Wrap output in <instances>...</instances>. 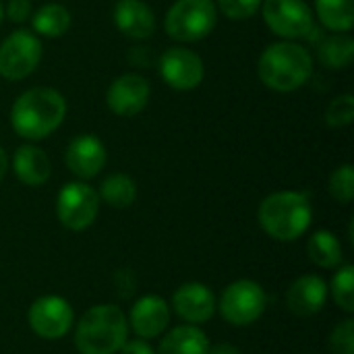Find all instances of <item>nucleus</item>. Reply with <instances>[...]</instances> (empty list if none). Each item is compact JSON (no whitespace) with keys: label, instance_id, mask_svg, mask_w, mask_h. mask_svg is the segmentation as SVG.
Returning a JSON list of instances; mask_svg holds the SVG:
<instances>
[{"label":"nucleus","instance_id":"obj_1","mask_svg":"<svg viewBox=\"0 0 354 354\" xmlns=\"http://www.w3.org/2000/svg\"><path fill=\"white\" fill-rule=\"evenodd\" d=\"M66 116V102L62 93L52 87H33L21 93L10 110V124L15 133L29 141L46 139L54 133Z\"/></svg>","mask_w":354,"mask_h":354},{"label":"nucleus","instance_id":"obj_2","mask_svg":"<svg viewBox=\"0 0 354 354\" xmlns=\"http://www.w3.org/2000/svg\"><path fill=\"white\" fill-rule=\"evenodd\" d=\"M257 218L268 236L280 243H292L309 230L313 209L305 193L278 191L261 201Z\"/></svg>","mask_w":354,"mask_h":354},{"label":"nucleus","instance_id":"obj_3","mask_svg":"<svg viewBox=\"0 0 354 354\" xmlns=\"http://www.w3.org/2000/svg\"><path fill=\"white\" fill-rule=\"evenodd\" d=\"M129 340V319L118 305H95L75 328V346L81 354H116Z\"/></svg>","mask_w":354,"mask_h":354},{"label":"nucleus","instance_id":"obj_4","mask_svg":"<svg viewBox=\"0 0 354 354\" xmlns=\"http://www.w3.org/2000/svg\"><path fill=\"white\" fill-rule=\"evenodd\" d=\"M257 71L266 87L288 93L309 81L313 73V58L307 48L286 39L263 50Z\"/></svg>","mask_w":354,"mask_h":354},{"label":"nucleus","instance_id":"obj_5","mask_svg":"<svg viewBox=\"0 0 354 354\" xmlns=\"http://www.w3.org/2000/svg\"><path fill=\"white\" fill-rule=\"evenodd\" d=\"M218 23L214 0H176L166 12V33L176 41H199L207 37Z\"/></svg>","mask_w":354,"mask_h":354},{"label":"nucleus","instance_id":"obj_6","mask_svg":"<svg viewBox=\"0 0 354 354\" xmlns=\"http://www.w3.org/2000/svg\"><path fill=\"white\" fill-rule=\"evenodd\" d=\"M268 307V295L255 280H236L228 284L216 303L222 317L236 328H247L255 324Z\"/></svg>","mask_w":354,"mask_h":354},{"label":"nucleus","instance_id":"obj_7","mask_svg":"<svg viewBox=\"0 0 354 354\" xmlns=\"http://www.w3.org/2000/svg\"><path fill=\"white\" fill-rule=\"evenodd\" d=\"M100 212V195L85 183H68L56 197V216L73 232L89 228Z\"/></svg>","mask_w":354,"mask_h":354},{"label":"nucleus","instance_id":"obj_8","mask_svg":"<svg viewBox=\"0 0 354 354\" xmlns=\"http://www.w3.org/2000/svg\"><path fill=\"white\" fill-rule=\"evenodd\" d=\"M41 60V41L27 29L12 31L0 44V77L21 81L29 77Z\"/></svg>","mask_w":354,"mask_h":354},{"label":"nucleus","instance_id":"obj_9","mask_svg":"<svg viewBox=\"0 0 354 354\" xmlns=\"http://www.w3.org/2000/svg\"><path fill=\"white\" fill-rule=\"evenodd\" d=\"M261 12L266 25L286 39L307 37L315 27L311 8L305 0H261Z\"/></svg>","mask_w":354,"mask_h":354},{"label":"nucleus","instance_id":"obj_10","mask_svg":"<svg viewBox=\"0 0 354 354\" xmlns=\"http://www.w3.org/2000/svg\"><path fill=\"white\" fill-rule=\"evenodd\" d=\"M31 330L44 340H58L66 336L73 328L75 313L66 299L56 295H46L33 301L27 313Z\"/></svg>","mask_w":354,"mask_h":354},{"label":"nucleus","instance_id":"obj_11","mask_svg":"<svg viewBox=\"0 0 354 354\" xmlns=\"http://www.w3.org/2000/svg\"><path fill=\"white\" fill-rule=\"evenodd\" d=\"M203 60L189 48H170L160 58V75L172 89L191 91L199 87V83L203 81Z\"/></svg>","mask_w":354,"mask_h":354},{"label":"nucleus","instance_id":"obj_12","mask_svg":"<svg viewBox=\"0 0 354 354\" xmlns=\"http://www.w3.org/2000/svg\"><path fill=\"white\" fill-rule=\"evenodd\" d=\"M149 83L147 79L135 75V73H129V75H120L116 77L110 87H108V93H106V102H108V108L116 114V116H135L139 114L147 102H149Z\"/></svg>","mask_w":354,"mask_h":354},{"label":"nucleus","instance_id":"obj_13","mask_svg":"<svg viewBox=\"0 0 354 354\" xmlns=\"http://www.w3.org/2000/svg\"><path fill=\"white\" fill-rule=\"evenodd\" d=\"M172 307L180 319L187 324H205L216 313V297L209 286L201 282H187L176 288L172 297Z\"/></svg>","mask_w":354,"mask_h":354},{"label":"nucleus","instance_id":"obj_14","mask_svg":"<svg viewBox=\"0 0 354 354\" xmlns=\"http://www.w3.org/2000/svg\"><path fill=\"white\" fill-rule=\"evenodd\" d=\"M170 324V307L158 295L141 297L129 315V328L137 334V338L151 340L158 338Z\"/></svg>","mask_w":354,"mask_h":354},{"label":"nucleus","instance_id":"obj_15","mask_svg":"<svg viewBox=\"0 0 354 354\" xmlns=\"http://www.w3.org/2000/svg\"><path fill=\"white\" fill-rule=\"evenodd\" d=\"M328 295L330 290L322 276L305 274L297 278L286 290V307L299 317H311L326 307Z\"/></svg>","mask_w":354,"mask_h":354},{"label":"nucleus","instance_id":"obj_16","mask_svg":"<svg viewBox=\"0 0 354 354\" xmlns=\"http://www.w3.org/2000/svg\"><path fill=\"white\" fill-rule=\"evenodd\" d=\"M64 162L75 176L93 178L106 166V147L93 135H79L68 143Z\"/></svg>","mask_w":354,"mask_h":354},{"label":"nucleus","instance_id":"obj_17","mask_svg":"<svg viewBox=\"0 0 354 354\" xmlns=\"http://www.w3.org/2000/svg\"><path fill=\"white\" fill-rule=\"evenodd\" d=\"M114 23L118 31L133 39H145L156 29V17L143 0H118L114 6Z\"/></svg>","mask_w":354,"mask_h":354},{"label":"nucleus","instance_id":"obj_18","mask_svg":"<svg viewBox=\"0 0 354 354\" xmlns=\"http://www.w3.org/2000/svg\"><path fill=\"white\" fill-rule=\"evenodd\" d=\"M12 170L17 178L27 187H39L48 183L52 174V164L46 151H41L35 145H21L15 151L12 158Z\"/></svg>","mask_w":354,"mask_h":354},{"label":"nucleus","instance_id":"obj_19","mask_svg":"<svg viewBox=\"0 0 354 354\" xmlns=\"http://www.w3.org/2000/svg\"><path fill=\"white\" fill-rule=\"evenodd\" d=\"M209 338L193 324L172 328L160 342L158 354H207Z\"/></svg>","mask_w":354,"mask_h":354},{"label":"nucleus","instance_id":"obj_20","mask_svg":"<svg viewBox=\"0 0 354 354\" xmlns=\"http://www.w3.org/2000/svg\"><path fill=\"white\" fill-rule=\"evenodd\" d=\"M317 56L328 68H346L354 58V39L348 33L324 35L317 41Z\"/></svg>","mask_w":354,"mask_h":354},{"label":"nucleus","instance_id":"obj_21","mask_svg":"<svg viewBox=\"0 0 354 354\" xmlns=\"http://www.w3.org/2000/svg\"><path fill=\"white\" fill-rule=\"evenodd\" d=\"M307 253L311 261L324 270H334L342 263V245L338 236L330 230H317L309 243H307Z\"/></svg>","mask_w":354,"mask_h":354},{"label":"nucleus","instance_id":"obj_22","mask_svg":"<svg viewBox=\"0 0 354 354\" xmlns=\"http://www.w3.org/2000/svg\"><path fill=\"white\" fill-rule=\"evenodd\" d=\"M322 25L334 33H348L354 25V0H315Z\"/></svg>","mask_w":354,"mask_h":354},{"label":"nucleus","instance_id":"obj_23","mask_svg":"<svg viewBox=\"0 0 354 354\" xmlns=\"http://www.w3.org/2000/svg\"><path fill=\"white\" fill-rule=\"evenodd\" d=\"M97 195H100V201H106L108 205L116 209H124L133 205L137 199V183L129 174L116 172V174H110L102 183Z\"/></svg>","mask_w":354,"mask_h":354},{"label":"nucleus","instance_id":"obj_24","mask_svg":"<svg viewBox=\"0 0 354 354\" xmlns=\"http://www.w3.org/2000/svg\"><path fill=\"white\" fill-rule=\"evenodd\" d=\"M71 12L62 4H46L39 10H35L31 23L33 31L44 37H60L71 27Z\"/></svg>","mask_w":354,"mask_h":354},{"label":"nucleus","instance_id":"obj_25","mask_svg":"<svg viewBox=\"0 0 354 354\" xmlns=\"http://www.w3.org/2000/svg\"><path fill=\"white\" fill-rule=\"evenodd\" d=\"M336 301V305L346 311V313H353L354 311V268L353 266H342L334 278H332V284L328 288Z\"/></svg>","mask_w":354,"mask_h":354},{"label":"nucleus","instance_id":"obj_26","mask_svg":"<svg viewBox=\"0 0 354 354\" xmlns=\"http://www.w3.org/2000/svg\"><path fill=\"white\" fill-rule=\"evenodd\" d=\"M330 195L340 203H351L354 197V168L344 164L336 168L330 176Z\"/></svg>","mask_w":354,"mask_h":354},{"label":"nucleus","instance_id":"obj_27","mask_svg":"<svg viewBox=\"0 0 354 354\" xmlns=\"http://www.w3.org/2000/svg\"><path fill=\"white\" fill-rule=\"evenodd\" d=\"M354 120V97L351 93L338 95L336 100L330 102L328 110H326V122L334 129L338 127H346Z\"/></svg>","mask_w":354,"mask_h":354},{"label":"nucleus","instance_id":"obj_28","mask_svg":"<svg viewBox=\"0 0 354 354\" xmlns=\"http://www.w3.org/2000/svg\"><path fill=\"white\" fill-rule=\"evenodd\" d=\"M330 351L334 354H354V319H344L332 330Z\"/></svg>","mask_w":354,"mask_h":354},{"label":"nucleus","instance_id":"obj_29","mask_svg":"<svg viewBox=\"0 0 354 354\" xmlns=\"http://www.w3.org/2000/svg\"><path fill=\"white\" fill-rule=\"evenodd\" d=\"M261 6V0H218V8L230 21H247Z\"/></svg>","mask_w":354,"mask_h":354},{"label":"nucleus","instance_id":"obj_30","mask_svg":"<svg viewBox=\"0 0 354 354\" xmlns=\"http://www.w3.org/2000/svg\"><path fill=\"white\" fill-rule=\"evenodd\" d=\"M6 15L12 23H23L31 17V2L29 0H8Z\"/></svg>","mask_w":354,"mask_h":354},{"label":"nucleus","instance_id":"obj_31","mask_svg":"<svg viewBox=\"0 0 354 354\" xmlns=\"http://www.w3.org/2000/svg\"><path fill=\"white\" fill-rule=\"evenodd\" d=\"M118 353L120 354H156V351H153V348H151L143 338H137V340H127Z\"/></svg>","mask_w":354,"mask_h":354},{"label":"nucleus","instance_id":"obj_32","mask_svg":"<svg viewBox=\"0 0 354 354\" xmlns=\"http://www.w3.org/2000/svg\"><path fill=\"white\" fill-rule=\"evenodd\" d=\"M207 354H241V351L228 342H220V344H214L207 348Z\"/></svg>","mask_w":354,"mask_h":354},{"label":"nucleus","instance_id":"obj_33","mask_svg":"<svg viewBox=\"0 0 354 354\" xmlns=\"http://www.w3.org/2000/svg\"><path fill=\"white\" fill-rule=\"evenodd\" d=\"M6 170H8V158H6V151L0 147V183H2L4 176H6Z\"/></svg>","mask_w":354,"mask_h":354},{"label":"nucleus","instance_id":"obj_34","mask_svg":"<svg viewBox=\"0 0 354 354\" xmlns=\"http://www.w3.org/2000/svg\"><path fill=\"white\" fill-rule=\"evenodd\" d=\"M2 17H4V8H2V2H0V23H2Z\"/></svg>","mask_w":354,"mask_h":354}]
</instances>
